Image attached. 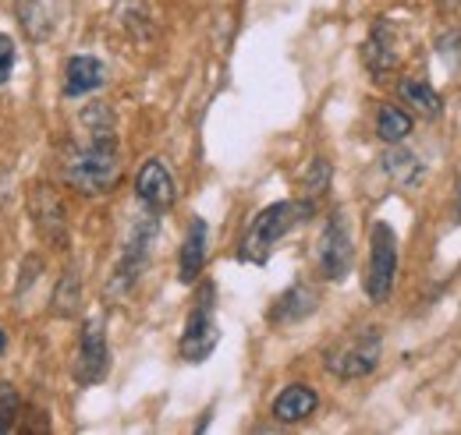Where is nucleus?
I'll use <instances>...</instances> for the list:
<instances>
[{"mask_svg": "<svg viewBox=\"0 0 461 435\" xmlns=\"http://www.w3.org/2000/svg\"><path fill=\"white\" fill-rule=\"evenodd\" d=\"M305 199H316V195H323L327 188H330V164L323 160V156H316L309 170H305Z\"/></svg>", "mask_w": 461, "mask_h": 435, "instance_id": "412c9836", "label": "nucleus"}, {"mask_svg": "<svg viewBox=\"0 0 461 435\" xmlns=\"http://www.w3.org/2000/svg\"><path fill=\"white\" fill-rule=\"evenodd\" d=\"M362 60L376 78H384L391 67H398V43H394V29L387 22L373 25V32H369V40L362 47Z\"/></svg>", "mask_w": 461, "mask_h": 435, "instance_id": "4468645a", "label": "nucleus"}, {"mask_svg": "<svg viewBox=\"0 0 461 435\" xmlns=\"http://www.w3.org/2000/svg\"><path fill=\"white\" fill-rule=\"evenodd\" d=\"M316 266L320 276L330 280V283H341L351 266H355V241H351V223L348 213H330L323 234H320V244H316Z\"/></svg>", "mask_w": 461, "mask_h": 435, "instance_id": "0eeeda50", "label": "nucleus"}, {"mask_svg": "<svg viewBox=\"0 0 461 435\" xmlns=\"http://www.w3.org/2000/svg\"><path fill=\"white\" fill-rule=\"evenodd\" d=\"M104 82H107V67L89 54H75L68 60V67H64V96H68V100L89 96V93H96Z\"/></svg>", "mask_w": 461, "mask_h": 435, "instance_id": "f8f14e48", "label": "nucleus"}, {"mask_svg": "<svg viewBox=\"0 0 461 435\" xmlns=\"http://www.w3.org/2000/svg\"><path fill=\"white\" fill-rule=\"evenodd\" d=\"M32 199H40V202H43V209L32 202V209L40 213V217H36L40 234H43V237H50L54 244H64V237H68V219H64V206L58 202V195H54L50 188H36V191H32Z\"/></svg>", "mask_w": 461, "mask_h": 435, "instance_id": "2eb2a0df", "label": "nucleus"}, {"mask_svg": "<svg viewBox=\"0 0 461 435\" xmlns=\"http://www.w3.org/2000/svg\"><path fill=\"white\" fill-rule=\"evenodd\" d=\"M376 135H380V142H387V146H402L404 138L411 135V117H408V110L394 107V103H384L380 113H376Z\"/></svg>", "mask_w": 461, "mask_h": 435, "instance_id": "6ab92c4d", "label": "nucleus"}, {"mask_svg": "<svg viewBox=\"0 0 461 435\" xmlns=\"http://www.w3.org/2000/svg\"><path fill=\"white\" fill-rule=\"evenodd\" d=\"M86 138L68 153L64 181L78 195H107L121 181V149H117V124L107 103H89L82 110Z\"/></svg>", "mask_w": 461, "mask_h": 435, "instance_id": "f257e3e1", "label": "nucleus"}, {"mask_svg": "<svg viewBox=\"0 0 461 435\" xmlns=\"http://www.w3.org/2000/svg\"><path fill=\"white\" fill-rule=\"evenodd\" d=\"M78 305H82V276L71 266V270L60 272L58 287H54V294H50V308H54L58 319H71V315L78 312Z\"/></svg>", "mask_w": 461, "mask_h": 435, "instance_id": "f3484780", "label": "nucleus"}, {"mask_svg": "<svg viewBox=\"0 0 461 435\" xmlns=\"http://www.w3.org/2000/svg\"><path fill=\"white\" fill-rule=\"evenodd\" d=\"M316 308H320V294H316V287H309V283H291L288 290L274 301V308H270V323H277V326H294V323L309 319Z\"/></svg>", "mask_w": 461, "mask_h": 435, "instance_id": "9b49d317", "label": "nucleus"}, {"mask_svg": "<svg viewBox=\"0 0 461 435\" xmlns=\"http://www.w3.org/2000/svg\"><path fill=\"white\" fill-rule=\"evenodd\" d=\"M316 407H320L316 389L305 386V382H291V386H285V389L277 393V400H274V418H277L281 425H298V422L312 418Z\"/></svg>", "mask_w": 461, "mask_h": 435, "instance_id": "ddd939ff", "label": "nucleus"}, {"mask_svg": "<svg viewBox=\"0 0 461 435\" xmlns=\"http://www.w3.org/2000/svg\"><path fill=\"white\" fill-rule=\"evenodd\" d=\"M135 199L146 213H167L177 199V188H174V177L164 160H146L139 177H135Z\"/></svg>", "mask_w": 461, "mask_h": 435, "instance_id": "1a4fd4ad", "label": "nucleus"}, {"mask_svg": "<svg viewBox=\"0 0 461 435\" xmlns=\"http://www.w3.org/2000/svg\"><path fill=\"white\" fill-rule=\"evenodd\" d=\"M437 4H440V11H455L461 0H437Z\"/></svg>", "mask_w": 461, "mask_h": 435, "instance_id": "b1692460", "label": "nucleus"}, {"mask_svg": "<svg viewBox=\"0 0 461 435\" xmlns=\"http://www.w3.org/2000/svg\"><path fill=\"white\" fill-rule=\"evenodd\" d=\"M14 64H18V47L7 32H0V85L14 75Z\"/></svg>", "mask_w": 461, "mask_h": 435, "instance_id": "4be33fe9", "label": "nucleus"}, {"mask_svg": "<svg viewBox=\"0 0 461 435\" xmlns=\"http://www.w3.org/2000/svg\"><path fill=\"white\" fill-rule=\"evenodd\" d=\"M455 217L461 223V177H458V191H455Z\"/></svg>", "mask_w": 461, "mask_h": 435, "instance_id": "5701e85b", "label": "nucleus"}, {"mask_svg": "<svg viewBox=\"0 0 461 435\" xmlns=\"http://www.w3.org/2000/svg\"><path fill=\"white\" fill-rule=\"evenodd\" d=\"M380 354H384V336L373 326L358 329L355 336H348L345 343H338L327 358H323V368L338 379H366L376 372L380 365Z\"/></svg>", "mask_w": 461, "mask_h": 435, "instance_id": "39448f33", "label": "nucleus"}, {"mask_svg": "<svg viewBox=\"0 0 461 435\" xmlns=\"http://www.w3.org/2000/svg\"><path fill=\"white\" fill-rule=\"evenodd\" d=\"M398 280V234L391 223H373L369 230V270H366V294L373 305H384L394 294Z\"/></svg>", "mask_w": 461, "mask_h": 435, "instance_id": "423d86ee", "label": "nucleus"}, {"mask_svg": "<svg viewBox=\"0 0 461 435\" xmlns=\"http://www.w3.org/2000/svg\"><path fill=\"white\" fill-rule=\"evenodd\" d=\"M312 199H285V202H274L267 206L259 217L252 219L245 241H241V259L245 262H256L263 266L270 259V252L288 237L294 226H302L305 219L312 217Z\"/></svg>", "mask_w": 461, "mask_h": 435, "instance_id": "f03ea898", "label": "nucleus"}, {"mask_svg": "<svg viewBox=\"0 0 461 435\" xmlns=\"http://www.w3.org/2000/svg\"><path fill=\"white\" fill-rule=\"evenodd\" d=\"M4 351H7V336H4V329H0V358H4Z\"/></svg>", "mask_w": 461, "mask_h": 435, "instance_id": "393cba45", "label": "nucleus"}, {"mask_svg": "<svg viewBox=\"0 0 461 435\" xmlns=\"http://www.w3.org/2000/svg\"><path fill=\"white\" fill-rule=\"evenodd\" d=\"M111 372V343L104 315H89L78 336V358H75V379L78 386H96Z\"/></svg>", "mask_w": 461, "mask_h": 435, "instance_id": "6e6552de", "label": "nucleus"}, {"mask_svg": "<svg viewBox=\"0 0 461 435\" xmlns=\"http://www.w3.org/2000/svg\"><path fill=\"white\" fill-rule=\"evenodd\" d=\"M217 343H221V329H217V290H213V283H206L199 290L188 319H185V333H181L177 351H181V358L188 365H203L217 351Z\"/></svg>", "mask_w": 461, "mask_h": 435, "instance_id": "20e7f679", "label": "nucleus"}, {"mask_svg": "<svg viewBox=\"0 0 461 435\" xmlns=\"http://www.w3.org/2000/svg\"><path fill=\"white\" fill-rule=\"evenodd\" d=\"M384 173H387L394 184H402V188H415V184L422 181V160H419L415 153L394 146V149L384 156Z\"/></svg>", "mask_w": 461, "mask_h": 435, "instance_id": "a211bd4d", "label": "nucleus"}, {"mask_svg": "<svg viewBox=\"0 0 461 435\" xmlns=\"http://www.w3.org/2000/svg\"><path fill=\"white\" fill-rule=\"evenodd\" d=\"M398 93H402V103H408L415 113H422V117H429V120L444 113L440 93H437L429 82H422V78H404L402 85H398Z\"/></svg>", "mask_w": 461, "mask_h": 435, "instance_id": "dca6fc26", "label": "nucleus"}, {"mask_svg": "<svg viewBox=\"0 0 461 435\" xmlns=\"http://www.w3.org/2000/svg\"><path fill=\"white\" fill-rule=\"evenodd\" d=\"M157 234H160V217L157 213H142L131 223L128 237H124V248H121V259H117L114 272H111V294L114 297H124L139 283V276L146 272Z\"/></svg>", "mask_w": 461, "mask_h": 435, "instance_id": "7ed1b4c3", "label": "nucleus"}, {"mask_svg": "<svg viewBox=\"0 0 461 435\" xmlns=\"http://www.w3.org/2000/svg\"><path fill=\"white\" fill-rule=\"evenodd\" d=\"M206 252H210V226L203 217H192L185 241H181V255H177V280L181 283H195L199 272L206 270Z\"/></svg>", "mask_w": 461, "mask_h": 435, "instance_id": "9d476101", "label": "nucleus"}, {"mask_svg": "<svg viewBox=\"0 0 461 435\" xmlns=\"http://www.w3.org/2000/svg\"><path fill=\"white\" fill-rule=\"evenodd\" d=\"M22 418V396L11 382H0V435L11 432Z\"/></svg>", "mask_w": 461, "mask_h": 435, "instance_id": "aec40b11", "label": "nucleus"}]
</instances>
